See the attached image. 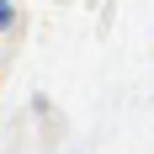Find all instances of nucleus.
<instances>
[{"label": "nucleus", "instance_id": "f257e3e1", "mask_svg": "<svg viewBox=\"0 0 154 154\" xmlns=\"http://www.w3.org/2000/svg\"><path fill=\"white\" fill-rule=\"evenodd\" d=\"M11 27V5H5V0H0V32Z\"/></svg>", "mask_w": 154, "mask_h": 154}]
</instances>
